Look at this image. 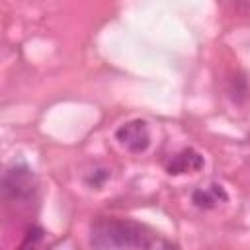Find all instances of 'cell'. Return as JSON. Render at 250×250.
I'll return each instance as SVG.
<instances>
[{
  "label": "cell",
  "instance_id": "obj_1",
  "mask_svg": "<svg viewBox=\"0 0 250 250\" xmlns=\"http://www.w3.org/2000/svg\"><path fill=\"white\" fill-rule=\"evenodd\" d=\"M90 246L100 250H135L166 246L148 227L117 217H98L90 227Z\"/></svg>",
  "mask_w": 250,
  "mask_h": 250
},
{
  "label": "cell",
  "instance_id": "obj_2",
  "mask_svg": "<svg viewBox=\"0 0 250 250\" xmlns=\"http://www.w3.org/2000/svg\"><path fill=\"white\" fill-rule=\"evenodd\" d=\"M35 176L25 164H14L2 178V193L10 201H29L35 195Z\"/></svg>",
  "mask_w": 250,
  "mask_h": 250
},
{
  "label": "cell",
  "instance_id": "obj_3",
  "mask_svg": "<svg viewBox=\"0 0 250 250\" xmlns=\"http://www.w3.org/2000/svg\"><path fill=\"white\" fill-rule=\"evenodd\" d=\"M115 137L121 146H125L129 152H143L150 145V131L146 121L143 119H133L125 125H121L115 131Z\"/></svg>",
  "mask_w": 250,
  "mask_h": 250
},
{
  "label": "cell",
  "instance_id": "obj_4",
  "mask_svg": "<svg viewBox=\"0 0 250 250\" xmlns=\"http://www.w3.org/2000/svg\"><path fill=\"white\" fill-rule=\"evenodd\" d=\"M205 160L203 156L193 150V148H184L180 152H176L170 162L166 164V172L170 176H180V174H193V172H199L203 168Z\"/></svg>",
  "mask_w": 250,
  "mask_h": 250
},
{
  "label": "cell",
  "instance_id": "obj_5",
  "mask_svg": "<svg viewBox=\"0 0 250 250\" xmlns=\"http://www.w3.org/2000/svg\"><path fill=\"white\" fill-rule=\"evenodd\" d=\"M227 199H229V195L221 184L201 186V188L193 189V193H191V201L199 209H215L217 205L225 203Z\"/></svg>",
  "mask_w": 250,
  "mask_h": 250
},
{
  "label": "cell",
  "instance_id": "obj_6",
  "mask_svg": "<svg viewBox=\"0 0 250 250\" xmlns=\"http://www.w3.org/2000/svg\"><path fill=\"white\" fill-rule=\"evenodd\" d=\"M43 230L39 229V227H31L29 230H27V236H25V240L21 242V248H27V246H35V242L37 240H41L43 238Z\"/></svg>",
  "mask_w": 250,
  "mask_h": 250
}]
</instances>
